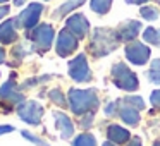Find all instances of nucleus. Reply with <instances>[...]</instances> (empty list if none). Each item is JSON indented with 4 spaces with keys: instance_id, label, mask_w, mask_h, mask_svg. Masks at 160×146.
I'll return each mask as SVG.
<instances>
[{
    "instance_id": "1",
    "label": "nucleus",
    "mask_w": 160,
    "mask_h": 146,
    "mask_svg": "<svg viewBox=\"0 0 160 146\" xmlns=\"http://www.w3.org/2000/svg\"><path fill=\"white\" fill-rule=\"evenodd\" d=\"M69 100L71 108L76 115H84L86 112H93L98 107V98L95 90H71Z\"/></svg>"
},
{
    "instance_id": "2",
    "label": "nucleus",
    "mask_w": 160,
    "mask_h": 146,
    "mask_svg": "<svg viewBox=\"0 0 160 146\" xmlns=\"http://www.w3.org/2000/svg\"><path fill=\"white\" fill-rule=\"evenodd\" d=\"M112 77H114V83L117 84V88H122V90L132 91L138 88V79L136 76L124 66V64H117L112 69Z\"/></svg>"
},
{
    "instance_id": "3",
    "label": "nucleus",
    "mask_w": 160,
    "mask_h": 146,
    "mask_svg": "<svg viewBox=\"0 0 160 146\" xmlns=\"http://www.w3.org/2000/svg\"><path fill=\"white\" fill-rule=\"evenodd\" d=\"M114 46H115V40L112 38V35L108 31H105V29H97V31H95V36H93V41H91V45H90V50L97 57L108 53Z\"/></svg>"
},
{
    "instance_id": "4",
    "label": "nucleus",
    "mask_w": 160,
    "mask_h": 146,
    "mask_svg": "<svg viewBox=\"0 0 160 146\" xmlns=\"http://www.w3.org/2000/svg\"><path fill=\"white\" fill-rule=\"evenodd\" d=\"M42 115H43V108L40 107L36 101H24V103L19 107V117L31 125L40 124Z\"/></svg>"
},
{
    "instance_id": "5",
    "label": "nucleus",
    "mask_w": 160,
    "mask_h": 146,
    "mask_svg": "<svg viewBox=\"0 0 160 146\" xmlns=\"http://www.w3.org/2000/svg\"><path fill=\"white\" fill-rule=\"evenodd\" d=\"M69 74L78 83L90 79V69H88V62L84 59V55H78L74 60L69 62Z\"/></svg>"
},
{
    "instance_id": "6",
    "label": "nucleus",
    "mask_w": 160,
    "mask_h": 146,
    "mask_svg": "<svg viewBox=\"0 0 160 146\" xmlns=\"http://www.w3.org/2000/svg\"><path fill=\"white\" fill-rule=\"evenodd\" d=\"M126 57L136 66H143L150 57V48L143 43H131L126 48Z\"/></svg>"
},
{
    "instance_id": "7",
    "label": "nucleus",
    "mask_w": 160,
    "mask_h": 146,
    "mask_svg": "<svg viewBox=\"0 0 160 146\" xmlns=\"http://www.w3.org/2000/svg\"><path fill=\"white\" fill-rule=\"evenodd\" d=\"M76 46H78V38L69 31V29L60 31L59 41H57V52H59V55L67 57L69 53H72L74 50H76Z\"/></svg>"
},
{
    "instance_id": "8",
    "label": "nucleus",
    "mask_w": 160,
    "mask_h": 146,
    "mask_svg": "<svg viewBox=\"0 0 160 146\" xmlns=\"http://www.w3.org/2000/svg\"><path fill=\"white\" fill-rule=\"evenodd\" d=\"M43 7L42 4H31L28 9H24V11L19 14V26H22V28H31V26L36 24V21H38L40 14H42Z\"/></svg>"
},
{
    "instance_id": "9",
    "label": "nucleus",
    "mask_w": 160,
    "mask_h": 146,
    "mask_svg": "<svg viewBox=\"0 0 160 146\" xmlns=\"http://www.w3.org/2000/svg\"><path fill=\"white\" fill-rule=\"evenodd\" d=\"M67 29H69L76 38H83V36L88 33V29H90V24H88V21H86L84 16L76 14V16H72V17L67 19Z\"/></svg>"
},
{
    "instance_id": "10",
    "label": "nucleus",
    "mask_w": 160,
    "mask_h": 146,
    "mask_svg": "<svg viewBox=\"0 0 160 146\" xmlns=\"http://www.w3.org/2000/svg\"><path fill=\"white\" fill-rule=\"evenodd\" d=\"M33 40H35V43L38 46H42V48H48L50 43H52V40H53L52 26H48V24L38 26V28L33 31Z\"/></svg>"
},
{
    "instance_id": "11",
    "label": "nucleus",
    "mask_w": 160,
    "mask_h": 146,
    "mask_svg": "<svg viewBox=\"0 0 160 146\" xmlns=\"http://www.w3.org/2000/svg\"><path fill=\"white\" fill-rule=\"evenodd\" d=\"M117 108H119V114H121V119L129 125H136L139 122V114L136 112L134 107L128 103L126 100H122L121 103H117Z\"/></svg>"
},
{
    "instance_id": "12",
    "label": "nucleus",
    "mask_w": 160,
    "mask_h": 146,
    "mask_svg": "<svg viewBox=\"0 0 160 146\" xmlns=\"http://www.w3.org/2000/svg\"><path fill=\"white\" fill-rule=\"evenodd\" d=\"M139 28H141L139 22L126 21L124 24H121V28L117 29V40H122V41H126V40H132L136 35H138Z\"/></svg>"
},
{
    "instance_id": "13",
    "label": "nucleus",
    "mask_w": 160,
    "mask_h": 146,
    "mask_svg": "<svg viewBox=\"0 0 160 146\" xmlns=\"http://www.w3.org/2000/svg\"><path fill=\"white\" fill-rule=\"evenodd\" d=\"M53 117H55V120H57V127H59V131H60V136H62L64 139L71 138L72 132H74V127H72V122L69 120V117L60 114V112H55Z\"/></svg>"
},
{
    "instance_id": "14",
    "label": "nucleus",
    "mask_w": 160,
    "mask_h": 146,
    "mask_svg": "<svg viewBox=\"0 0 160 146\" xmlns=\"http://www.w3.org/2000/svg\"><path fill=\"white\" fill-rule=\"evenodd\" d=\"M108 141L114 143V144H122L129 139V131H126L124 127H119V125H110L107 131Z\"/></svg>"
},
{
    "instance_id": "15",
    "label": "nucleus",
    "mask_w": 160,
    "mask_h": 146,
    "mask_svg": "<svg viewBox=\"0 0 160 146\" xmlns=\"http://www.w3.org/2000/svg\"><path fill=\"white\" fill-rule=\"evenodd\" d=\"M0 98H4V100H11V101H21L22 96L19 95L18 91V86L14 84V81H7V83L2 86L0 90Z\"/></svg>"
},
{
    "instance_id": "16",
    "label": "nucleus",
    "mask_w": 160,
    "mask_h": 146,
    "mask_svg": "<svg viewBox=\"0 0 160 146\" xmlns=\"http://www.w3.org/2000/svg\"><path fill=\"white\" fill-rule=\"evenodd\" d=\"M16 40V29H14V21H5L0 26V41L2 43H11Z\"/></svg>"
},
{
    "instance_id": "17",
    "label": "nucleus",
    "mask_w": 160,
    "mask_h": 146,
    "mask_svg": "<svg viewBox=\"0 0 160 146\" xmlns=\"http://www.w3.org/2000/svg\"><path fill=\"white\" fill-rule=\"evenodd\" d=\"M143 38H145V41L152 43V45L160 46V31H158V29L146 28V31L143 33Z\"/></svg>"
},
{
    "instance_id": "18",
    "label": "nucleus",
    "mask_w": 160,
    "mask_h": 146,
    "mask_svg": "<svg viewBox=\"0 0 160 146\" xmlns=\"http://www.w3.org/2000/svg\"><path fill=\"white\" fill-rule=\"evenodd\" d=\"M72 146H97V141L91 134H79L72 141Z\"/></svg>"
},
{
    "instance_id": "19",
    "label": "nucleus",
    "mask_w": 160,
    "mask_h": 146,
    "mask_svg": "<svg viewBox=\"0 0 160 146\" xmlns=\"http://www.w3.org/2000/svg\"><path fill=\"white\" fill-rule=\"evenodd\" d=\"M148 77H150L152 83L160 84V60L158 59L152 62V67H150V71H148Z\"/></svg>"
},
{
    "instance_id": "20",
    "label": "nucleus",
    "mask_w": 160,
    "mask_h": 146,
    "mask_svg": "<svg viewBox=\"0 0 160 146\" xmlns=\"http://www.w3.org/2000/svg\"><path fill=\"white\" fill-rule=\"evenodd\" d=\"M110 2L112 0H91V9L98 14H105L110 9Z\"/></svg>"
},
{
    "instance_id": "21",
    "label": "nucleus",
    "mask_w": 160,
    "mask_h": 146,
    "mask_svg": "<svg viewBox=\"0 0 160 146\" xmlns=\"http://www.w3.org/2000/svg\"><path fill=\"white\" fill-rule=\"evenodd\" d=\"M84 0H69V2H66V4L62 5V7L57 11V16H62V14H67L69 11H72V9L79 7L81 4H83Z\"/></svg>"
},
{
    "instance_id": "22",
    "label": "nucleus",
    "mask_w": 160,
    "mask_h": 146,
    "mask_svg": "<svg viewBox=\"0 0 160 146\" xmlns=\"http://www.w3.org/2000/svg\"><path fill=\"white\" fill-rule=\"evenodd\" d=\"M141 16L146 17V19H150V21H153V19L158 17V12H157V9H153V7H143L141 9Z\"/></svg>"
},
{
    "instance_id": "23",
    "label": "nucleus",
    "mask_w": 160,
    "mask_h": 146,
    "mask_svg": "<svg viewBox=\"0 0 160 146\" xmlns=\"http://www.w3.org/2000/svg\"><path fill=\"white\" fill-rule=\"evenodd\" d=\"M126 101H128L131 107H134V108H143L145 107V101L141 100V98H138V96H134V98H124Z\"/></svg>"
},
{
    "instance_id": "24",
    "label": "nucleus",
    "mask_w": 160,
    "mask_h": 146,
    "mask_svg": "<svg viewBox=\"0 0 160 146\" xmlns=\"http://www.w3.org/2000/svg\"><path fill=\"white\" fill-rule=\"evenodd\" d=\"M50 98H53V101H55V103H59V105H64V103H66V100H64V95L60 93L59 90L50 91Z\"/></svg>"
},
{
    "instance_id": "25",
    "label": "nucleus",
    "mask_w": 160,
    "mask_h": 146,
    "mask_svg": "<svg viewBox=\"0 0 160 146\" xmlns=\"http://www.w3.org/2000/svg\"><path fill=\"white\" fill-rule=\"evenodd\" d=\"M22 136H24V138H28L31 143H35V144H38V146H48V144H45V143H42V139H38L36 136L29 134V132H22Z\"/></svg>"
},
{
    "instance_id": "26",
    "label": "nucleus",
    "mask_w": 160,
    "mask_h": 146,
    "mask_svg": "<svg viewBox=\"0 0 160 146\" xmlns=\"http://www.w3.org/2000/svg\"><path fill=\"white\" fill-rule=\"evenodd\" d=\"M152 103L157 105V107H160V91H153V95H152Z\"/></svg>"
},
{
    "instance_id": "27",
    "label": "nucleus",
    "mask_w": 160,
    "mask_h": 146,
    "mask_svg": "<svg viewBox=\"0 0 160 146\" xmlns=\"http://www.w3.org/2000/svg\"><path fill=\"white\" fill-rule=\"evenodd\" d=\"M14 127H11V125H0V134H5V132H11Z\"/></svg>"
},
{
    "instance_id": "28",
    "label": "nucleus",
    "mask_w": 160,
    "mask_h": 146,
    "mask_svg": "<svg viewBox=\"0 0 160 146\" xmlns=\"http://www.w3.org/2000/svg\"><path fill=\"white\" fill-rule=\"evenodd\" d=\"M7 12H9V9H7V7H0V19L4 17V16L7 14Z\"/></svg>"
},
{
    "instance_id": "29",
    "label": "nucleus",
    "mask_w": 160,
    "mask_h": 146,
    "mask_svg": "<svg viewBox=\"0 0 160 146\" xmlns=\"http://www.w3.org/2000/svg\"><path fill=\"white\" fill-rule=\"evenodd\" d=\"M129 146H141V143H139V139H138V138H134V139H132V143H131Z\"/></svg>"
},
{
    "instance_id": "30",
    "label": "nucleus",
    "mask_w": 160,
    "mask_h": 146,
    "mask_svg": "<svg viewBox=\"0 0 160 146\" xmlns=\"http://www.w3.org/2000/svg\"><path fill=\"white\" fill-rule=\"evenodd\" d=\"M146 0H128V4H143Z\"/></svg>"
},
{
    "instance_id": "31",
    "label": "nucleus",
    "mask_w": 160,
    "mask_h": 146,
    "mask_svg": "<svg viewBox=\"0 0 160 146\" xmlns=\"http://www.w3.org/2000/svg\"><path fill=\"white\" fill-rule=\"evenodd\" d=\"M4 59H5V53H4V50L0 48V64L4 62Z\"/></svg>"
},
{
    "instance_id": "32",
    "label": "nucleus",
    "mask_w": 160,
    "mask_h": 146,
    "mask_svg": "<svg viewBox=\"0 0 160 146\" xmlns=\"http://www.w3.org/2000/svg\"><path fill=\"white\" fill-rule=\"evenodd\" d=\"M103 146H114V143H110V141H107V143H105V144Z\"/></svg>"
},
{
    "instance_id": "33",
    "label": "nucleus",
    "mask_w": 160,
    "mask_h": 146,
    "mask_svg": "<svg viewBox=\"0 0 160 146\" xmlns=\"http://www.w3.org/2000/svg\"><path fill=\"white\" fill-rule=\"evenodd\" d=\"M22 2H24V0H16V5H21Z\"/></svg>"
},
{
    "instance_id": "34",
    "label": "nucleus",
    "mask_w": 160,
    "mask_h": 146,
    "mask_svg": "<svg viewBox=\"0 0 160 146\" xmlns=\"http://www.w3.org/2000/svg\"><path fill=\"white\" fill-rule=\"evenodd\" d=\"M153 146H160V141H158V143H155V144H153Z\"/></svg>"
},
{
    "instance_id": "35",
    "label": "nucleus",
    "mask_w": 160,
    "mask_h": 146,
    "mask_svg": "<svg viewBox=\"0 0 160 146\" xmlns=\"http://www.w3.org/2000/svg\"><path fill=\"white\" fill-rule=\"evenodd\" d=\"M0 2H5V0H0Z\"/></svg>"
},
{
    "instance_id": "36",
    "label": "nucleus",
    "mask_w": 160,
    "mask_h": 146,
    "mask_svg": "<svg viewBox=\"0 0 160 146\" xmlns=\"http://www.w3.org/2000/svg\"><path fill=\"white\" fill-rule=\"evenodd\" d=\"M158 2H160V0H158Z\"/></svg>"
}]
</instances>
